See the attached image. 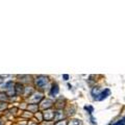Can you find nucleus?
Listing matches in <instances>:
<instances>
[{
    "mask_svg": "<svg viewBox=\"0 0 125 125\" xmlns=\"http://www.w3.org/2000/svg\"><path fill=\"white\" fill-rule=\"evenodd\" d=\"M54 115H55V113L52 112L51 109H46V112L44 113V119L46 121H50L54 118Z\"/></svg>",
    "mask_w": 125,
    "mask_h": 125,
    "instance_id": "7ed1b4c3",
    "label": "nucleus"
},
{
    "mask_svg": "<svg viewBox=\"0 0 125 125\" xmlns=\"http://www.w3.org/2000/svg\"><path fill=\"white\" fill-rule=\"evenodd\" d=\"M4 99H6V95L5 94H3V93H1L0 94V100H4Z\"/></svg>",
    "mask_w": 125,
    "mask_h": 125,
    "instance_id": "9b49d317",
    "label": "nucleus"
},
{
    "mask_svg": "<svg viewBox=\"0 0 125 125\" xmlns=\"http://www.w3.org/2000/svg\"><path fill=\"white\" fill-rule=\"evenodd\" d=\"M49 83V80H48V77H46V76H38L36 78V84L38 85L39 88H42V89H44L47 84H48Z\"/></svg>",
    "mask_w": 125,
    "mask_h": 125,
    "instance_id": "f257e3e1",
    "label": "nucleus"
},
{
    "mask_svg": "<svg viewBox=\"0 0 125 125\" xmlns=\"http://www.w3.org/2000/svg\"><path fill=\"white\" fill-rule=\"evenodd\" d=\"M69 125H81V122L79 120H72L71 122L69 123Z\"/></svg>",
    "mask_w": 125,
    "mask_h": 125,
    "instance_id": "6e6552de",
    "label": "nucleus"
},
{
    "mask_svg": "<svg viewBox=\"0 0 125 125\" xmlns=\"http://www.w3.org/2000/svg\"><path fill=\"white\" fill-rule=\"evenodd\" d=\"M28 125H36V124H33V123H29Z\"/></svg>",
    "mask_w": 125,
    "mask_h": 125,
    "instance_id": "ddd939ff",
    "label": "nucleus"
},
{
    "mask_svg": "<svg viewBox=\"0 0 125 125\" xmlns=\"http://www.w3.org/2000/svg\"><path fill=\"white\" fill-rule=\"evenodd\" d=\"M109 90L108 89H105L104 91H102L101 93H99L98 95H96L94 98H95V100H97V101H101V100H103V99H105L106 97L109 95Z\"/></svg>",
    "mask_w": 125,
    "mask_h": 125,
    "instance_id": "f03ea898",
    "label": "nucleus"
},
{
    "mask_svg": "<svg viewBox=\"0 0 125 125\" xmlns=\"http://www.w3.org/2000/svg\"><path fill=\"white\" fill-rule=\"evenodd\" d=\"M41 99H42V94L41 93H34L33 95L30 97L29 101H30L31 103H38Z\"/></svg>",
    "mask_w": 125,
    "mask_h": 125,
    "instance_id": "20e7f679",
    "label": "nucleus"
},
{
    "mask_svg": "<svg viewBox=\"0 0 125 125\" xmlns=\"http://www.w3.org/2000/svg\"><path fill=\"white\" fill-rule=\"evenodd\" d=\"M51 105H52V101L49 100V99H46L42 102V107L43 108H49Z\"/></svg>",
    "mask_w": 125,
    "mask_h": 125,
    "instance_id": "39448f33",
    "label": "nucleus"
},
{
    "mask_svg": "<svg viewBox=\"0 0 125 125\" xmlns=\"http://www.w3.org/2000/svg\"><path fill=\"white\" fill-rule=\"evenodd\" d=\"M57 93H58V85L57 84H54L52 90H51V95H56Z\"/></svg>",
    "mask_w": 125,
    "mask_h": 125,
    "instance_id": "0eeeda50",
    "label": "nucleus"
},
{
    "mask_svg": "<svg viewBox=\"0 0 125 125\" xmlns=\"http://www.w3.org/2000/svg\"><path fill=\"white\" fill-rule=\"evenodd\" d=\"M55 125H67V121H60Z\"/></svg>",
    "mask_w": 125,
    "mask_h": 125,
    "instance_id": "9d476101",
    "label": "nucleus"
},
{
    "mask_svg": "<svg viewBox=\"0 0 125 125\" xmlns=\"http://www.w3.org/2000/svg\"><path fill=\"white\" fill-rule=\"evenodd\" d=\"M0 125H2V123H1V121H0Z\"/></svg>",
    "mask_w": 125,
    "mask_h": 125,
    "instance_id": "4468645a",
    "label": "nucleus"
},
{
    "mask_svg": "<svg viewBox=\"0 0 125 125\" xmlns=\"http://www.w3.org/2000/svg\"><path fill=\"white\" fill-rule=\"evenodd\" d=\"M22 88H23L22 84H20V83H17V84H16V94H17V95H19V94L22 93V91H23Z\"/></svg>",
    "mask_w": 125,
    "mask_h": 125,
    "instance_id": "423d86ee",
    "label": "nucleus"
},
{
    "mask_svg": "<svg viewBox=\"0 0 125 125\" xmlns=\"http://www.w3.org/2000/svg\"><path fill=\"white\" fill-rule=\"evenodd\" d=\"M113 125H125V119H122V120H120V121H118V122L114 123Z\"/></svg>",
    "mask_w": 125,
    "mask_h": 125,
    "instance_id": "1a4fd4ad",
    "label": "nucleus"
},
{
    "mask_svg": "<svg viewBox=\"0 0 125 125\" xmlns=\"http://www.w3.org/2000/svg\"><path fill=\"white\" fill-rule=\"evenodd\" d=\"M62 77H64V79H65V80H68V78H69V76L67 75V74H65V75L62 76Z\"/></svg>",
    "mask_w": 125,
    "mask_h": 125,
    "instance_id": "f8f14e48",
    "label": "nucleus"
}]
</instances>
